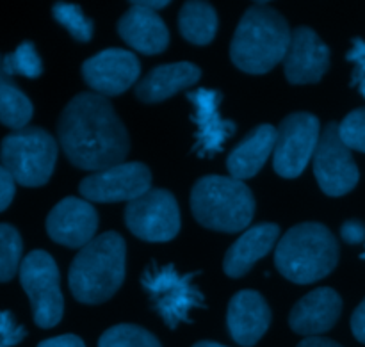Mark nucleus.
Returning <instances> with one entry per match:
<instances>
[{
  "label": "nucleus",
  "instance_id": "nucleus-1",
  "mask_svg": "<svg viewBox=\"0 0 365 347\" xmlns=\"http://www.w3.org/2000/svg\"><path fill=\"white\" fill-rule=\"evenodd\" d=\"M57 138L75 167L102 171L125 162L130 139L113 103L98 93H78L61 113Z\"/></svg>",
  "mask_w": 365,
  "mask_h": 347
},
{
  "label": "nucleus",
  "instance_id": "nucleus-2",
  "mask_svg": "<svg viewBox=\"0 0 365 347\" xmlns=\"http://www.w3.org/2000/svg\"><path fill=\"white\" fill-rule=\"evenodd\" d=\"M127 271V246L118 232L86 244L70 266V291L84 305H100L120 291Z\"/></svg>",
  "mask_w": 365,
  "mask_h": 347
},
{
  "label": "nucleus",
  "instance_id": "nucleus-3",
  "mask_svg": "<svg viewBox=\"0 0 365 347\" xmlns=\"http://www.w3.org/2000/svg\"><path fill=\"white\" fill-rule=\"evenodd\" d=\"M292 31L273 7L255 4L242 14L230 45L232 63L239 70L262 75L285 59Z\"/></svg>",
  "mask_w": 365,
  "mask_h": 347
},
{
  "label": "nucleus",
  "instance_id": "nucleus-4",
  "mask_svg": "<svg viewBox=\"0 0 365 347\" xmlns=\"http://www.w3.org/2000/svg\"><path fill=\"white\" fill-rule=\"evenodd\" d=\"M339 242L321 223H302L285 232L274 252L278 273L292 284L307 285L327 278L337 267Z\"/></svg>",
  "mask_w": 365,
  "mask_h": 347
},
{
  "label": "nucleus",
  "instance_id": "nucleus-5",
  "mask_svg": "<svg viewBox=\"0 0 365 347\" xmlns=\"http://www.w3.org/2000/svg\"><path fill=\"white\" fill-rule=\"evenodd\" d=\"M191 210L202 227L237 234L252 223L255 198L245 182L221 175H207L192 187Z\"/></svg>",
  "mask_w": 365,
  "mask_h": 347
},
{
  "label": "nucleus",
  "instance_id": "nucleus-6",
  "mask_svg": "<svg viewBox=\"0 0 365 347\" xmlns=\"http://www.w3.org/2000/svg\"><path fill=\"white\" fill-rule=\"evenodd\" d=\"M202 271L180 274L173 264L159 266L152 262L146 266L141 285L152 301L153 310L171 330L182 323H191L192 310L205 309V296L195 284V278Z\"/></svg>",
  "mask_w": 365,
  "mask_h": 347
},
{
  "label": "nucleus",
  "instance_id": "nucleus-7",
  "mask_svg": "<svg viewBox=\"0 0 365 347\" xmlns=\"http://www.w3.org/2000/svg\"><path fill=\"white\" fill-rule=\"evenodd\" d=\"M57 141L39 127L11 132L0 145L2 166L14 182L25 187H39L50 180L57 162Z\"/></svg>",
  "mask_w": 365,
  "mask_h": 347
},
{
  "label": "nucleus",
  "instance_id": "nucleus-8",
  "mask_svg": "<svg viewBox=\"0 0 365 347\" xmlns=\"http://www.w3.org/2000/svg\"><path fill=\"white\" fill-rule=\"evenodd\" d=\"M57 264L43 249H34L20 266V284L32 306L34 323L43 330L57 326L63 319L64 299Z\"/></svg>",
  "mask_w": 365,
  "mask_h": 347
},
{
  "label": "nucleus",
  "instance_id": "nucleus-9",
  "mask_svg": "<svg viewBox=\"0 0 365 347\" xmlns=\"http://www.w3.org/2000/svg\"><path fill=\"white\" fill-rule=\"evenodd\" d=\"M321 138V123L310 113H292L277 128L273 167L280 177L296 178L305 171Z\"/></svg>",
  "mask_w": 365,
  "mask_h": 347
},
{
  "label": "nucleus",
  "instance_id": "nucleus-10",
  "mask_svg": "<svg viewBox=\"0 0 365 347\" xmlns=\"http://www.w3.org/2000/svg\"><path fill=\"white\" fill-rule=\"evenodd\" d=\"M314 175L321 191L331 198H339L356 187L360 171L351 150L342 141L339 123L331 121L321 132L316 153H314Z\"/></svg>",
  "mask_w": 365,
  "mask_h": 347
},
{
  "label": "nucleus",
  "instance_id": "nucleus-11",
  "mask_svg": "<svg viewBox=\"0 0 365 347\" xmlns=\"http://www.w3.org/2000/svg\"><path fill=\"white\" fill-rule=\"evenodd\" d=\"M125 223L138 239L168 242L180 232V209L166 189H150L125 209Z\"/></svg>",
  "mask_w": 365,
  "mask_h": 347
},
{
  "label": "nucleus",
  "instance_id": "nucleus-12",
  "mask_svg": "<svg viewBox=\"0 0 365 347\" xmlns=\"http://www.w3.org/2000/svg\"><path fill=\"white\" fill-rule=\"evenodd\" d=\"M152 189V173L141 162H121L118 166L96 171L78 185L88 202L114 203L134 202Z\"/></svg>",
  "mask_w": 365,
  "mask_h": 347
},
{
  "label": "nucleus",
  "instance_id": "nucleus-13",
  "mask_svg": "<svg viewBox=\"0 0 365 347\" xmlns=\"http://www.w3.org/2000/svg\"><path fill=\"white\" fill-rule=\"evenodd\" d=\"M141 63L125 48H107L82 63L86 84L102 96H116L138 82Z\"/></svg>",
  "mask_w": 365,
  "mask_h": 347
},
{
  "label": "nucleus",
  "instance_id": "nucleus-14",
  "mask_svg": "<svg viewBox=\"0 0 365 347\" xmlns=\"http://www.w3.org/2000/svg\"><path fill=\"white\" fill-rule=\"evenodd\" d=\"M192 103V121L196 125L195 148L198 157H214L223 150L225 143L235 134V123L221 116L223 95L216 89L200 88L187 95Z\"/></svg>",
  "mask_w": 365,
  "mask_h": 347
},
{
  "label": "nucleus",
  "instance_id": "nucleus-15",
  "mask_svg": "<svg viewBox=\"0 0 365 347\" xmlns=\"http://www.w3.org/2000/svg\"><path fill=\"white\" fill-rule=\"evenodd\" d=\"M98 230V212L88 200H61L46 217V232L50 239L66 248H84L95 239Z\"/></svg>",
  "mask_w": 365,
  "mask_h": 347
},
{
  "label": "nucleus",
  "instance_id": "nucleus-16",
  "mask_svg": "<svg viewBox=\"0 0 365 347\" xmlns=\"http://www.w3.org/2000/svg\"><path fill=\"white\" fill-rule=\"evenodd\" d=\"M330 68V48L310 27L292 31L284 59L285 77L291 84H316Z\"/></svg>",
  "mask_w": 365,
  "mask_h": 347
},
{
  "label": "nucleus",
  "instance_id": "nucleus-17",
  "mask_svg": "<svg viewBox=\"0 0 365 347\" xmlns=\"http://www.w3.org/2000/svg\"><path fill=\"white\" fill-rule=\"evenodd\" d=\"M342 314V299L334 289L321 287L303 296L291 310L289 324L294 333L319 337L337 324Z\"/></svg>",
  "mask_w": 365,
  "mask_h": 347
},
{
  "label": "nucleus",
  "instance_id": "nucleus-18",
  "mask_svg": "<svg viewBox=\"0 0 365 347\" xmlns=\"http://www.w3.org/2000/svg\"><path fill=\"white\" fill-rule=\"evenodd\" d=\"M271 326V309L266 299L255 291H241L230 299L227 328L234 342L253 347Z\"/></svg>",
  "mask_w": 365,
  "mask_h": 347
},
{
  "label": "nucleus",
  "instance_id": "nucleus-19",
  "mask_svg": "<svg viewBox=\"0 0 365 347\" xmlns=\"http://www.w3.org/2000/svg\"><path fill=\"white\" fill-rule=\"evenodd\" d=\"M118 34L135 52L155 56L170 45V31L157 11L132 2L118 21Z\"/></svg>",
  "mask_w": 365,
  "mask_h": 347
},
{
  "label": "nucleus",
  "instance_id": "nucleus-20",
  "mask_svg": "<svg viewBox=\"0 0 365 347\" xmlns=\"http://www.w3.org/2000/svg\"><path fill=\"white\" fill-rule=\"evenodd\" d=\"M280 237V227L274 223H262L246 230L228 248L223 260V271L230 278H241L252 271L260 259L267 255Z\"/></svg>",
  "mask_w": 365,
  "mask_h": 347
},
{
  "label": "nucleus",
  "instance_id": "nucleus-21",
  "mask_svg": "<svg viewBox=\"0 0 365 347\" xmlns=\"http://www.w3.org/2000/svg\"><path fill=\"white\" fill-rule=\"evenodd\" d=\"M200 77L202 70L192 63L160 64L135 84V96L145 103L163 102L182 89L195 86Z\"/></svg>",
  "mask_w": 365,
  "mask_h": 347
},
{
  "label": "nucleus",
  "instance_id": "nucleus-22",
  "mask_svg": "<svg viewBox=\"0 0 365 347\" xmlns=\"http://www.w3.org/2000/svg\"><path fill=\"white\" fill-rule=\"evenodd\" d=\"M274 145L277 128L273 125L264 123L253 128L228 155L227 167L230 177L241 182L255 177L267 162L269 155L274 153Z\"/></svg>",
  "mask_w": 365,
  "mask_h": 347
},
{
  "label": "nucleus",
  "instance_id": "nucleus-23",
  "mask_svg": "<svg viewBox=\"0 0 365 347\" xmlns=\"http://www.w3.org/2000/svg\"><path fill=\"white\" fill-rule=\"evenodd\" d=\"M2 57L0 53V123L13 130H21L32 120L34 107L29 96L4 71Z\"/></svg>",
  "mask_w": 365,
  "mask_h": 347
},
{
  "label": "nucleus",
  "instance_id": "nucleus-24",
  "mask_svg": "<svg viewBox=\"0 0 365 347\" xmlns=\"http://www.w3.org/2000/svg\"><path fill=\"white\" fill-rule=\"evenodd\" d=\"M178 29L192 45H209L217 32V14L207 2H185L178 14Z\"/></svg>",
  "mask_w": 365,
  "mask_h": 347
},
{
  "label": "nucleus",
  "instance_id": "nucleus-25",
  "mask_svg": "<svg viewBox=\"0 0 365 347\" xmlns=\"http://www.w3.org/2000/svg\"><path fill=\"white\" fill-rule=\"evenodd\" d=\"M21 237L11 224H0V281H9L16 276L21 266Z\"/></svg>",
  "mask_w": 365,
  "mask_h": 347
},
{
  "label": "nucleus",
  "instance_id": "nucleus-26",
  "mask_svg": "<svg viewBox=\"0 0 365 347\" xmlns=\"http://www.w3.org/2000/svg\"><path fill=\"white\" fill-rule=\"evenodd\" d=\"M98 347H163L159 338L135 324H116L100 337Z\"/></svg>",
  "mask_w": 365,
  "mask_h": 347
},
{
  "label": "nucleus",
  "instance_id": "nucleus-27",
  "mask_svg": "<svg viewBox=\"0 0 365 347\" xmlns=\"http://www.w3.org/2000/svg\"><path fill=\"white\" fill-rule=\"evenodd\" d=\"M4 71L11 78L14 75H21L27 78H38L43 73V61L36 50L34 43L24 41L14 52L6 53L2 57Z\"/></svg>",
  "mask_w": 365,
  "mask_h": 347
},
{
  "label": "nucleus",
  "instance_id": "nucleus-28",
  "mask_svg": "<svg viewBox=\"0 0 365 347\" xmlns=\"http://www.w3.org/2000/svg\"><path fill=\"white\" fill-rule=\"evenodd\" d=\"M52 14L56 21H59L77 41L88 43L93 38V32H95L93 21L86 16L82 7L77 6V4H53Z\"/></svg>",
  "mask_w": 365,
  "mask_h": 347
},
{
  "label": "nucleus",
  "instance_id": "nucleus-29",
  "mask_svg": "<svg viewBox=\"0 0 365 347\" xmlns=\"http://www.w3.org/2000/svg\"><path fill=\"white\" fill-rule=\"evenodd\" d=\"M339 132L349 150L365 153V107L351 110L339 125Z\"/></svg>",
  "mask_w": 365,
  "mask_h": 347
},
{
  "label": "nucleus",
  "instance_id": "nucleus-30",
  "mask_svg": "<svg viewBox=\"0 0 365 347\" xmlns=\"http://www.w3.org/2000/svg\"><path fill=\"white\" fill-rule=\"evenodd\" d=\"M346 59L353 64L351 86L359 89L360 95L365 98V39H353V45L346 53Z\"/></svg>",
  "mask_w": 365,
  "mask_h": 347
},
{
  "label": "nucleus",
  "instance_id": "nucleus-31",
  "mask_svg": "<svg viewBox=\"0 0 365 347\" xmlns=\"http://www.w3.org/2000/svg\"><path fill=\"white\" fill-rule=\"evenodd\" d=\"M25 337L27 331L14 321L13 314L0 310V347H16Z\"/></svg>",
  "mask_w": 365,
  "mask_h": 347
},
{
  "label": "nucleus",
  "instance_id": "nucleus-32",
  "mask_svg": "<svg viewBox=\"0 0 365 347\" xmlns=\"http://www.w3.org/2000/svg\"><path fill=\"white\" fill-rule=\"evenodd\" d=\"M14 189H16V182L13 175L0 164V212L11 205L14 198Z\"/></svg>",
  "mask_w": 365,
  "mask_h": 347
},
{
  "label": "nucleus",
  "instance_id": "nucleus-33",
  "mask_svg": "<svg viewBox=\"0 0 365 347\" xmlns=\"http://www.w3.org/2000/svg\"><path fill=\"white\" fill-rule=\"evenodd\" d=\"M341 237L348 244H360L365 239V224L360 221H346L341 228Z\"/></svg>",
  "mask_w": 365,
  "mask_h": 347
},
{
  "label": "nucleus",
  "instance_id": "nucleus-34",
  "mask_svg": "<svg viewBox=\"0 0 365 347\" xmlns=\"http://www.w3.org/2000/svg\"><path fill=\"white\" fill-rule=\"evenodd\" d=\"M351 331L359 342L365 344V299L356 306L351 316Z\"/></svg>",
  "mask_w": 365,
  "mask_h": 347
},
{
  "label": "nucleus",
  "instance_id": "nucleus-35",
  "mask_svg": "<svg viewBox=\"0 0 365 347\" xmlns=\"http://www.w3.org/2000/svg\"><path fill=\"white\" fill-rule=\"evenodd\" d=\"M38 347H86V344L77 335H59L39 342Z\"/></svg>",
  "mask_w": 365,
  "mask_h": 347
},
{
  "label": "nucleus",
  "instance_id": "nucleus-36",
  "mask_svg": "<svg viewBox=\"0 0 365 347\" xmlns=\"http://www.w3.org/2000/svg\"><path fill=\"white\" fill-rule=\"evenodd\" d=\"M296 347H342L337 342L330 341V338H323V337H307L303 338Z\"/></svg>",
  "mask_w": 365,
  "mask_h": 347
},
{
  "label": "nucleus",
  "instance_id": "nucleus-37",
  "mask_svg": "<svg viewBox=\"0 0 365 347\" xmlns=\"http://www.w3.org/2000/svg\"><path fill=\"white\" fill-rule=\"evenodd\" d=\"M139 4L145 7H148V9L157 11V9H163V7H166L170 2H166V0H159V2H155V0H141Z\"/></svg>",
  "mask_w": 365,
  "mask_h": 347
},
{
  "label": "nucleus",
  "instance_id": "nucleus-38",
  "mask_svg": "<svg viewBox=\"0 0 365 347\" xmlns=\"http://www.w3.org/2000/svg\"><path fill=\"white\" fill-rule=\"evenodd\" d=\"M192 347H227L223 344H217V342H210V341H202V342H196Z\"/></svg>",
  "mask_w": 365,
  "mask_h": 347
},
{
  "label": "nucleus",
  "instance_id": "nucleus-39",
  "mask_svg": "<svg viewBox=\"0 0 365 347\" xmlns=\"http://www.w3.org/2000/svg\"><path fill=\"white\" fill-rule=\"evenodd\" d=\"M362 259H365V253H364V255H362Z\"/></svg>",
  "mask_w": 365,
  "mask_h": 347
}]
</instances>
